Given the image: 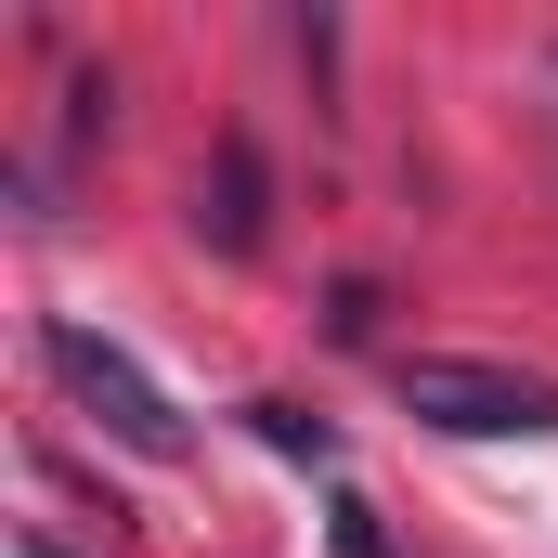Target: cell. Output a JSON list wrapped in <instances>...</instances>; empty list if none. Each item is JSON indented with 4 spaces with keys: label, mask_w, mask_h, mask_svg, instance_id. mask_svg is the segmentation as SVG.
<instances>
[{
    "label": "cell",
    "mask_w": 558,
    "mask_h": 558,
    "mask_svg": "<svg viewBox=\"0 0 558 558\" xmlns=\"http://www.w3.org/2000/svg\"><path fill=\"white\" fill-rule=\"evenodd\" d=\"M403 416L454 428V441H558V377L481 364V351H403Z\"/></svg>",
    "instance_id": "obj_1"
},
{
    "label": "cell",
    "mask_w": 558,
    "mask_h": 558,
    "mask_svg": "<svg viewBox=\"0 0 558 558\" xmlns=\"http://www.w3.org/2000/svg\"><path fill=\"white\" fill-rule=\"evenodd\" d=\"M39 364L65 377V403L105 428V441H131V454H182V403L143 377V364L92 325V312H52V325H39Z\"/></svg>",
    "instance_id": "obj_2"
},
{
    "label": "cell",
    "mask_w": 558,
    "mask_h": 558,
    "mask_svg": "<svg viewBox=\"0 0 558 558\" xmlns=\"http://www.w3.org/2000/svg\"><path fill=\"white\" fill-rule=\"evenodd\" d=\"M195 234L221 247V260H247L260 234H274V182H260V143L221 131V156H208V182H195Z\"/></svg>",
    "instance_id": "obj_3"
},
{
    "label": "cell",
    "mask_w": 558,
    "mask_h": 558,
    "mask_svg": "<svg viewBox=\"0 0 558 558\" xmlns=\"http://www.w3.org/2000/svg\"><path fill=\"white\" fill-rule=\"evenodd\" d=\"M247 416H260V441H274V454H312V468L338 454V428H325V416H299V403H247Z\"/></svg>",
    "instance_id": "obj_4"
},
{
    "label": "cell",
    "mask_w": 558,
    "mask_h": 558,
    "mask_svg": "<svg viewBox=\"0 0 558 558\" xmlns=\"http://www.w3.org/2000/svg\"><path fill=\"white\" fill-rule=\"evenodd\" d=\"M13 558H65V546H52V533H39V520H26V533H13Z\"/></svg>",
    "instance_id": "obj_5"
}]
</instances>
